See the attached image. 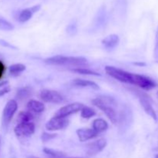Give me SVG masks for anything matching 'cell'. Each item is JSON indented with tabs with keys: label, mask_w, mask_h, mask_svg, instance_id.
Here are the masks:
<instances>
[{
	"label": "cell",
	"mask_w": 158,
	"mask_h": 158,
	"mask_svg": "<svg viewBox=\"0 0 158 158\" xmlns=\"http://www.w3.org/2000/svg\"><path fill=\"white\" fill-rule=\"evenodd\" d=\"M120 43V39L119 36L116 34H111V35H107L106 38L102 40V44L103 47L106 50H112Z\"/></svg>",
	"instance_id": "14"
},
{
	"label": "cell",
	"mask_w": 158,
	"mask_h": 158,
	"mask_svg": "<svg viewBox=\"0 0 158 158\" xmlns=\"http://www.w3.org/2000/svg\"><path fill=\"white\" fill-rule=\"evenodd\" d=\"M28 158H39V157H34V156H30V157H29Z\"/></svg>",
	"instance_id": "32"
},
{
	"label": "cell",
	"mask_w": 158,
	"mask_h": 158,
	"mask_svg": "<svg viewBox=\"0 0 158 158\" xmlns=\"http://www.w3.org/2000/svg\"><path fill=\"white\" fill-rule=\"evenodd\" d=\"M14 132L19 137H29L35 132V124L32 122L18 123L14 129Z\"/></svg>",
	"instance_id": "10"
},
{
	"label": "cell",
	"mask_w": 158,
	"mask_h": 158,
	"mask_svg": "<svg viewBox=\"0 0 158 158\" xmlns=\"http://www.w3.org/2000/svg\"><path fill=\"white\" fill-rule=\"evenodd\" d=\"M107 142L106 139H99L96 141L92 142L87 145V150H86V154L88 156H95L101 152L103 149L106 147Z\"/></svg>",
	"instance_id": "11"
},
{
	"label": "cell",
	"mask_w": 158,
	"mask_h": 158,
	"mask_svg": "<svg viewBox=\"0 0 158 158\" xmlns=\"http://www.w3.org/2000/svg\"><path fill=\"white\" fill-rule=\"evenodd\" d=\"M26 69V66L22 63H16V64H13L10 66L9 67V73L11 75L16 76L23 73V71Z\"/></svg>",
	"instance_id": "20"
},
{
	"label": "cell",
	"mask_w": 158,
	"mask_h": 158,
	"mask_svg": "<svg viewBox=\"0 0 158 158\" xmlns=\"http://www.w3.org/2000/svg\"><path fill=\"white\" fill-rule=\"evenodd\" d=\"M27 108L29 110L39 114L44 111L45 106L42 102L35 100H30L27 103Z\"/></svg>",
	"instance_id": "15"
},
{
	"label": "cell",
	"mask_w": 158,
	"mask_h": 158,
	"mask_svg": "<svg viewBox=\"0 0 158 158\" xmlns=\"http://www.w3.org/2000/svg\"><path fill=\"white\" fill-rule=\"evenodd\" d=\"M72 71L74 73H77L79 74H83V75H89V76H100V73L94 71L90 70L89 69L83 67H79V68H74L72 69Z\"/></svg>",
	"instance_id": "22"
},
{
	"label": "cell",
	"mask_w": 158,
	"mask_h": 158,
	"mask_svg": "<svg viewBox=\"0 0 158 158\" xmlns=\"http://www.w3.org/2000/svg\"><path fill=\"white\" fill-rule=\"evenodd\" d=\"M5 71H6V66H5L4 63L0 60V80L2 78L3 75L5 73Z\"/></svg>",
	"instance_id": "29"
},
{
	"label": "cell",
	"mask_w": 158,
	"mask_h": 158,
	"mask_svg": "<svg viewBox=\"0 0 158 158\" xmlns=\"http://www.w3.org/2000/svg\"><path fill=\"white\" fill-rule=\"evenodd\" d=\"M40 8H41V6L37 5V6H34L31 8H28V9H25L22 10L18 15L19 22L26 23V22L29 21L32 17L33 14L40 10Z\"/></svg>",
	"instance_id": "13"
},
{
	"label": "cell",
	"mask_w": 158,
	"mask_h": 158,
	"mask_svg": "<svg viewBox=\"0 0 158 158\" xmlns=\"http://www.w3.org/2000/svg\"><path fill=\"white\" fill-rule=\"evenodd\" d=\"M80 115L83 118L89 119L96 115V111L89 106H83V109L81 110Z\"/></svg>",
	"instance_id": "21"
},
{
	"label": "cell",
	"mask_w": 158,
	"mask_h": 158,
	"mask_svg": "<svg viewBox=\"0 0 158 158\" xmlns=\"http://www.w3.org/2000/svg\"><path fill=\"white\" fill-rule=\"evenodd\" d=\"M17 109H18V104L15 100H10L7 102L3 110L2 118V126L4 130L8 128Z\"/></svg>",
	"instance_id": "4"
},
{
	"label": "cell",
	"mask_w": 158,
	"mask_h": 158,
	"mask_svg": "<svg viewBox=\"0 0 158 158\" xmlns=\"http://www.w3.org/2000/svg\"><path fill=\"white\" fill-rule=\"evenodd\" d=\"M13 29L14 26L12 23L0 16V30L11 31Z\"/></svg>",
	"instance_id": "23"
},
{
	"label": "cell",
	"mask_w": 158,
	"mask_h": 158,
	"mask_svg": "<svg viewBox=\"0 0 158 158\" xmlns=\"http://www.w3.org/2000/svg\"><path fill=\"white\" fill-rule=\"evenodd\" d=\"M69 158H83V157H69Z\"/></svg>",
	"instance_id": "33"
},
{
	"label": "cell",
	"mask_w": 158,
	"mask_h": 158,
	"mask_svg": "<svg viewBox=\"0 0 158 158\" xmlns=\"http://www.w3.org/2000/svg\"><path fill=\"white\" fill-rule=\"evenodd\" d=\"M155 158H158V154H157V155H156V157H155Z\"/></svg>",
	"instance_id": "34"
},
{
	"label": "cell",
	"mask_w": 158,
	"mask_h": 158,
	"mask_svg": "<svg viewBox=\"0 0 158 158\" xmlns=\"http://www.w3.org/2000/svg\"><path fill=\"white\" fill-rule=\"evenodd\" d=\"M33 118V115L29 111H22L19 114L17 121H18V123H28V122H32Z\"/></svg>",
	"instance_id": "18"
},
{
	"label": "cell",
	"mask_w": 158,
	"mask_h": 158,
	"mask_svg": "<svg viewBox=\"0 0 158 158\" xmlns=\"http://www.w3.org/2000/svg\"><path fill=\"white\" fill-rule=\"evenodd\" d=\"M66 32H67V33L70 35H75L77 32V25L73 24V23L69 24V26H67V28H66Z\"/></svg>",
	"instance_id": "25"
},
{
	"label": "cell",
	"mask_w": 158,
	"mask_h": 158,
	"mask_svg": "<svg viewBox=\"0 0 158 158\" xmlns=\"http://www.w3.org/2000/svg\"><path fill=\"white\" fill-rule=\"evenodd\" d=\"M32 94V89L29 86L20 88L16 94V98L19 100H23L29 97Z\"/></svg>",
	"instance_id": "19"
},
{
	"label": "cell",
	"mask_w": 158,
	"mask_h": 158,
	"mask_svg": "<svg viewBox=\"0 0 158 158\" xmlns=\"http://www.w3.org/2000/svg\"><path fill=\"white\" fill-rule=\"evenodd\" d=\"M108 128V123L103 119H96L93 122V129L100 133L106 131Z\"/></svg>",
	"instance_id": "17"
},
{
	"label": "cell",
	"mask_w": 158,
	"mask_h": 158,
	"mask_svg": "<svg viewBox=\"0 0 158 158\" xmlns=\"http://www.w3.org/2000/svg\"><path fill=\"white\" fill-rule=\"evenodd\" d=\"M154 60L158 63V28L156 32V44L154 48Z\"/></svg>",
	"instance_id": "27"
},
{
	"label": "cell",
	"mask_w": 158,
	"mask_h": 158,
	"mask_svg": "<svg viewBox=\"0 0 158 158\" xmlns=\"http://www.w3.org/2000/svg\"><path fill=\"white\" fill-rule=\"evenodd\" d=\"M43 151H44L45 154L50 156L52 158H63L65 156L63 153L60 152V151H55V150L50 149V148H44Z\"/></svg>",
	"instance_id": "24"
},
{
	"label": "cell",
	"mask_w": 158,
	"mask_h": 158,
	"mask_svg": "<svg viewBox=\"0 0 158 158\" xmlns=\"http://www.w3.org/2000/svg\"><path fill=\"white\" fill-rule=\"evenodd\" d=\"M132 85L137 86L145 90H150L157 86L156 82L150 77L140 74H133Z\"/></svg>",
	"instance_id": "5"
},
{
	"label": "cell",
	"mask_w": 158,
	"mask_h": 158,
	"mask_svg": "<svg viewBox=\"0 0 158 158\" xmlns=\"http://www.w3.org/2000/svg\"><path fill=\"white\" fill-rule=\"evenodd\" d=\"M0 148H1V140H0Z\"/></svg>",
	"instance_id": "35"
},
{
	"label": "cell",
	"mask_w": 158,
	"mask_h": 158,
	"mask_svg": "<svg viewBox=\"0 0 158 158\" xmlns=\"http://www.w3.org/2000/svg\"><path fill=\"white\" fill-rule=\"evenodd\" d=\"M9 91H10V88L9 86H6V87L2 88V89H0V97H2L5 94H8Z\"/></svg>",
	"instance_id": "30"
},
{
	"label": "cell",
	"mask_w": 158,
	"mask_h": 158,
	"mask_svg": "<svg viewBox=\"0 0 158 158\" xmlns=\"http://www.w3.org/2000/svg\"><path fill=\"white\" fill-rule=\"evenodd\" d=\"M134 92H136V94L138 95L140 105L142 106L143 109L144 110L145 112H146L150 117H152L154 120H157V114H156L155 110H154V109L153 108L152 105H151L148 96H147L146 94H143V93L140 92V91L138 90H134Z\"/></svg>",
	"instance_id": "9"
},
{
	"label": "cell",
	"mask_w": 158,
	"mask_h": 158,
	"mask_svg": "<svg viewBox=\"0 0 158 158\" xmlns=\"http://www.w3.org/2000/svg\"><path fill=\"white\" fill-rule=\"evenodd\" d=\"M69 123V120L66 118L54 116L46 123V128L49 131H60V130H63L67 127Z\"/></svg>",
	"instance_id": "7"
},
{
	"label": "cell",
	"mask_w": 158,
	"mask_h": 158,
	"mask_svg": "<svg viewBox=\"0 0 158 158\" xmlns=\"http://www.w3.org/2000/svg\"><path fill=\"white\" fill-rule=\"evenodd\" d=\"M6 83H7V82H3V83H0V86H4V85H6Z\"/></svg>",
	"instance_id": "31"
},
{
	"label": "cell",
	"mask_w": 158,
	"mask_h": 158,
	"mask_svg": "<svg viewBox=\"0 0 158 158\" xmlns=\"http://www.w3.org/2000/svg\"><path fill=\"white\" fill-rule=\"evenodd\" d=\"M77 136L79 140L81 142L87 141L98 137L99 133L97 132L94 129H88V128H82L77 130Z\"/></svg>",
	"instance_id": "12"
},
{
	"label": "cell",
	"mask_w": 158,
	"mask_h": 158,
	"mask_svg": "<svg viewBox=\"0 0 158 158\" xmlns=\"http://www.w3.org/2000/svg\"><path fill=\"white\" fill-rule=\"evenodd\" d=\"M44 62L48 65L52 66H76L77 68L84 66L87 64V60L83 57L64 56H55L44 60Z\"/></svg>",
	"instance_id": "1"
},
{
	"label": "cell",
	"mask_w": 158,
	"mask_h": 158,
	"mask_svg": "<svg viewBox=\"0 0 158 158\" xmlns=\"http://www.w3.org/2000/svg\"><path fill=\"white\" fill-rule=\"evenodd\" d=\"M92 103L100 110H101L106 117L110 119L113 123H117V116L115 110L112 107L111 104H114L115 101L111 97H100L94 99Z\"/></svg>",
	"instance_id": "2"
},
{
	"label": "cell",
	"mask_w": 158,
	"mask_h": 158,
	"mask_svg": "<svg viewBox=\"0 0 158 158\" xmlns=\"http://www.w3.org/2000/svg\"><path fill=\"white\" fill-rule=\"evenodd\" d=\"M0 45L2 46H4V47L10 48V49H16V47H15V46H14L13 45L10 44V43H8L7 41H6V40H0Z\"/></svg>",
	"instance_id": "28"
},
{
	"label": "cell",
	"mask_w": 158,
	"mask_h": 158,
	"mask_svg": "<svg viewBox=\"0 0 158 158\" xmlns=\"http://www.w3.org/2000/svg\"><path fill=\"white\" fill-rule=\"evenodd\" d=\"M105 71L112 78L115 79V80H118L121 83L132 84L133 73H131L127 72L123 69L111 66H106L105 67Z\"/></svg>",
	"instance_id": "3"
},
{
	"label": "cell",
	"mask_w": 158,
	"mask_h": 158,
	"mask_svg": "<svg viewBox=\"0 0 158 158\" xmlns=\"http://www.w3.org/2000/svg\"><path fill=\"white\" fill-rule=\"evenodd\" d=\"M56 137V134H48V133H43V134H42V140L44 142H46V141H49V140H52V139L55 138V137Z\"/></svg>",
	"instance_id": "26"
},
{
	"label": "cell",
	"mask_w": 158,
	"mask_h": 158,
	"mask_svg": "<svg viewBox=\"0 0 158 158\" xmlns=\"http://www.w3.org/2000/svg\"><path fill=\"white\" fill-rule=\"evenodd\" d=\"M40 99L46 103H60L63 101V97L59 92L51 89H43L40 93Z\"/></svg>",
	"instance_id": "8"
},
{
	"label": "cell",
	"mask_w": 158,
	"mask_h": 158,
	"mask_svg": "<svg viewBox=\"0 0 158 158\" xmlns=\"http://www.w3.org/2000/svg\"><path fill=\"white\" fill-rule=\"evenodd\" d=\"M83 106H84L81 103H69V104L66 105V106L60 108L57 111L55 116L59 117H64V118H66L69 115H72V114H76V113L79 112V111H81Z\"/></svg>",
	"instance_id": "6"
},
{
	"label": "cell",
	"mask_w": 158,
	"mask_h": 158,
	"mask_svg": "<svg viewBox=\"0 0 158 158\" xmlns=\"http://www.w3.org/2000/svg\"><path fill=\"white\" fill-rule=\"evenodd\" d=\"M73 84L74 86H80V87H89L94 89H98L99 86L96 83L89 80H82V79H76L73 81Z\"/></svg>",
	"instance_id": "16"
}]
</instances>
